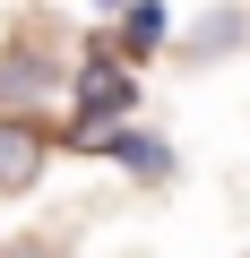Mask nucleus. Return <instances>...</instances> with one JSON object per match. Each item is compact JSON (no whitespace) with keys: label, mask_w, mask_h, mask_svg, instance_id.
I'll use <instances>...</instances> for the list:
<instances>
[{"label":"nucleus","mask_w":250,"mask_h":258,"mask_svg":"<svg viewBox=\"0 0 250 258\" xmlns=\"http://www.w3.org/2000/svg\"><path fill=\"white\" fill-rule=\"evenodd\" d=\"M156 43H164V9H156V0L121 9V60H138V52H156Z\"/></svg>","instance_id":"obj_5"},{"label":"nucleus","mask_w":250,"mask_h":258,"mask_svg":"<svg viewBox=\"0 0 250 258\" xmlns=\"http://www.w3.org/2000/svg\"><path fill=\"white\" fill-rule=\"evenodd\" d=\"M69 103L86 112L78 129H130V112H138V78H130V60H121V52H95V60H78V78H69Z\"/></svg>","instance_id":"obj_1"},{"label":"nucleus","mask_w":250,"mask_h":258,"mask_svg":"<svg viewBox=\"0 0 250 258\" xmlns=\"http://www.w3.org/2000/svg\"><path fill=\"white\" fill-rule=\"evenodd\" d=\"M52 86H61V60H43L35 43L0 60V103H35V95H52Z\"/></svg>","instance_id":"obj_3"},{"label":"nucleus","mask_w":250,"mask_h":258,"mask_svg":"<svg viewBox=\"0 0 250 258\" xmlns=\"http://www.w3.org/2000/svg\"><path fill=\"white\" fill-rule=\"evenodd\" d=\"M112 164L138 172V181H173V147L156 138V129H121V138H112Z\"/></svg>","instance_id":"obj_4"},{"label":"nucleus","mask_w":250,"mask_h":258,"mask_svg":"<svg viewBox=\"0 0 250 258\" xmlns=\"http://www.w3.org/2000/svg\"><path fill=\"white\" fill-rule=\"evenodd\" d=\"M241 26H250L241 9H216V18H198V35H190V52H198V60H216V52H233V43H241Z\"/></svg>","instance_id":"obj_6"},{"label":"nucleus","mask_w":250,"mask_h":258,"mask_svg":"<svg viewBox=\"0 0 250 258\" xmlns=\"http://www.w3.org/2000/svg\"><path fill=\"white\" fill-rule=\"evenodd\" d=\"M43 155H52V129L43 120H18V112H0V198H18L43 181Z\"/></svg>","instance_id":"obj_2"}]
</instances>
